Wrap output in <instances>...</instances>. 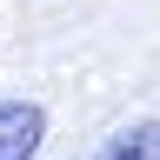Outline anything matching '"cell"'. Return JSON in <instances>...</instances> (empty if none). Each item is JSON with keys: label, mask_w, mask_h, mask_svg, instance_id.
<instances>
[{"label": "cell", "mask_w": 160, "mask_h": 160, "mask_svg": "<svg viewBox=\"0 0 160 160\" xmlns=\"http://www.w3.org/2000/svg\"><path fill=\"white\" fill-rule=\"evenodd\" d=\"M47 140V107L40 100H0V160H33Z\"/></svg>", "instance_id": "obj_1"}, {"label": "cell", "mask_w": 160, "mask_h": 160, "mask_svg": "<svg viewBox=\"0 0 160 160\" xmlns=\"http://www.w3.org/2000/svg\"><path fill=\"white\" fill-rule=\"evenodd\" d=\"M93 160H160V120H133L113 140H100Z\"/></svg>", "instance_id": "obj_2"}]
</instances>
